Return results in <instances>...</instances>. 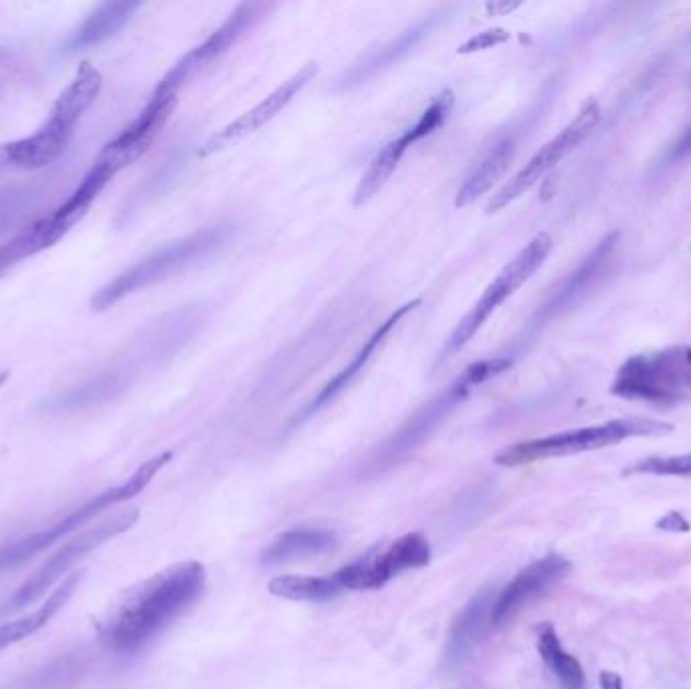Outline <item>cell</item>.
<instances>
[{
	"label": "cell",
	"instance_id": "cell-4",
	"mask_svg": "<svg viewBox=\"0 0 691 689\" xmlns=\"http://www.w3.org/2000/svg\"><path fill=\"white\" fill-rule=\"evenodd\" d=\"M510 366L512 362L508 358H487L467 366L463 374L453 384H449L439 397L419 409L397 433L382 443L380 449H376L368 463V469L382 471L405 459L469 397L473 388L487 382L489 378L500 376Z\"/></svg>",
	"mask_w": 691,
	"mask_h": 689
},
{
	"label": "cell",
	"instance_id": "cell-2",
	"mask_svg": "<svg viewBox=\"0 0 691 689\" xmlns=\"http://www.w3.org/2000/svg\"><path fill=\"white\" fill-rule=\"evenodd\" d=\"M102 73L83 61L73 81L61 91L49 120L29 138L0 148L3 164L19 170H41L57 162L69 146L75 126L102 91Z\"/></svg>",
	"mask_w": 691,
	"mask_h": 689
},
{
	"label": "cell",
	"instance_id": "cell-27",
	"mask_svg": "<svg viewBox=\"0 0 691 689\" xmlns=\"http://www.w3.org/2000/svg\"><path fill=\"white\" fill-rule=\"evenodd\" d=\"M623 475H671V477H691V453L671 455V457H649L627 467Z\"/></svg>",
	"mask_w": 691,
	"mask_h": 689
},
{
	"label": "cell",
	"instance_id": "cell-29",
	"mask_svg": "<svg viewBox=\"0 0 691 689\" xmlns=\"http://www.w3.org/2000/svg\"><path fill=\"white\" fill-rule=\"evenodd\" d=\"M655 528L661 532H671V534H687L691 532V522L681 512L671 510L655 522Z\"/></svg>",
	"mask_w": 691,
	"mask_h": 689
},
{
	"label": "cell",
	"instance_id": "cell-21",
	"mask_svg": "<svg viewBox=\"0 0 691 689\" xmlns=\"http://www.w3.org/2000/svg\"><path fill=\"white\" fill-rule=\"evenodd\" d=\"M79 580H81V572H73V574L65 576L61 580V584L53 590V593L47 597V601L41 607H37L35 611H31V613L15 619V621L0 625V651H5L7 647L35 635L43 627H47V623L67 605V601L75 593Z\"/></svg>",
	"mask_w": 691,
	"mask_h": 689
},
{
	"label": "cell",
	"instance_id": "cell-19",
	"mask_svg": "<svg viewBox=\"0 0 691 689\" xmlns=\"http://www.w3.org/2000/svg\"><path fill=\"white\" fill-rule=\"evenodd\" d=\"M79 221L59 213L57 209L31 227L21 231L17 237L0 245V273H5L9 267L21 263L27 257L47 251L55 243H59Z\"/></svg>",
	"mask_w": 691,
	"mask_h": 689
},
{
	"label": "cell",
	"instance_id": "cell-17",
	"mask_svg": "<svg viewBox=\"0 0 691 689\" xmlns=\"http://www.w3.org/2000/svg\"><path fill=\"white\" fill-rule=\"evenodd\" d=\"M439 23L437 15H431L429 19L419 21L417 25L409 27L403 31L397 39H392L384 45H380L374 51H368L364 57H360L356 63H352L350 69H346L338 79H336V89L338 91H348L354 89L374 75L390 69L392 65H397L401 59H405L429 33L435 29Z\"/></svg>",
	"mask_w": 691,
	"mask_h": 689
},
{
	"label": "cell",
	"instance_id": "cell-14",
	"mask_svg": "<svg viewBox=\"0 0 691 689\" xmlns=\"http://www.w3.org/2000/svg\"><path fill=\"white\" fill-rule=\"evenodd\" d=\"M273 5H265V3H243L239 5L229 19L201 45H196L190 53H186L166 75L164 79L158 83L156 89L162 91H170V93H178L180 87L196 73L201 71L203 67H207L209 63H213L215 59H219L221 55H225L255 23H259L267 11Z\"/></svg>",
	"mask_w": 691,
	"mask_h": 689
},
{
	"label": "cell",
	"instance_id": "cell-33",
	"mask_svg": "<svg viewBox=\"0 0 691 689\" xmlns=\"http://www.w3.org/2000/svg\"><path fill=\"white\" fill-rule=\"evenodd\" d=\"M11 378V372L9 370H0V388H3L7 384V380Z\"/></svg>",
	"mask_w": 691,
	"mask_h": 689
},
{
	"label": "cell",
	"instance_id": "cell-15",
	"mask_svg": "<svg viewBox=\"0 0 691 689\" xmlns=\"http://www.w3.org/2000/svg\"><path fill=\"white\" fill-rule=\"evenodd\" d=\"M320 67L316 61L306 63L302 69L295 71L289 79H285L279 87H275L263 102H259L255 108H251L249 112H245L241 118H237L235 122H231L229 126H225L221 132H217L215 136H211L199 150L201 158L213 156L221 150H225L231 144H237L253 134H257L261 128H265L273 118H277L293 100L298 97L304 87L314 81V77L318 75Z\"/></svg>",
	"mask_w": 691,
	"mask_h": 689
},
{
	"label": "cell",
	"instance_id": "cell-12",
	"mask_svg": "<svg viewBox=\"0 0 691 689\" xmlns=\"http://www.w3.org/2000/svg\"><path fill=\"white\" fill-rule=\"evenodd\" d=\"M453 104H455V93L451 89H445L443 93H439L435 97V100L431 102V106L415 122V126L405 130L397 140L388 142L374 156V160L370 162V166L366 168L364 176L360 178V182H358V186L354 190V207H362L370 199H374V196L392 178L394 170L399 168V164H401L403 156L409 152V148H413L417 142L425 140L427 136H431L435 130H439L445 124Z\"/></svg>",
	"mask_w": 691,
	"mask_h": 689
},
{
	"label": "cell",
	"instance_id": "cell-8",
	"mask_svg": "<svg viewBox=\"0 0 691 689\" xmlns=\"http://www.w3.org/2000/svg\"><path fill=\"white\" fill-rule=\"evenodd\" d=\"M552 237L548 233H538L504 269L496 275L485 291L481 293V298L473 304V308L461 318V322L455 326V330L449 334L443 350L439 352L437 366L445 364L451 360L459 350H463L475 334L483 328V324L489 320V316L496 312L506 300H510L512 295L544 265L552 251Z\"/></svg>",
	"mask_w": 691,
	"mask_h": 689
},
{
	"label": "cell",
	"instance_id": "cell-26",
	"mask_svg": "<svg viewBox=\"0 0 691 689\" xmlns=\"http://www.w3.org/2000/svg\"><path fill=\"white\" fill-rule=\"evenodd\" d=\"M538 651L546 667L558 677L564 689H584L586 687V673L580 661L566 653L560 645L556 629L550 623H544L538 631Z\"/></svg>",
	"mask_w": 691,
	"mask_h": 689
},
{
	"label": "cell",
	"instance_id": "cell-9",
	"mask_svg": "<svg viewBox=\"0 0 691 689\" xmlns=\"http://www.w3.org/2000/svg\"><path fill=\"white\" fill-rule=\"evenodd\" d=\"M140 520V512L136 508H128L108 516L106 520L97 522L95 526L85 528L75 538H71L63 548H59L19 590L9 603V609H23L35 601H39L51 586L59 580L69 576L67 572L79 564L89 552L100 548L108 540L128 532Z\"/></svg>",
	"mask_w": 691,
	"mask_h": 689
},
{
	"label": "cell",
	"instance_id": "cell-22",
	"mask_svg": "<svg viewBox=\"0 0 691 689\" xmlns=\"http://www.w3.org/2000/svg\"><path fill=\"white\" fill-rule=\"evenodd\" d=\"M514 152H516V146L512 138H504L493 144L489 152L481 158V162L471 170V174L461 184L457 199H455V207L465 209L473 201L481 199V196L508 170L514 158Z\"/></svg>",
	"mask_w": 691,
	"mask_h": 689
},
{
	"label": "cell",
	"instance_id": "cell-1",
	"mask_svg": "<svg viewBox=\"0 0 691 689\" xmlns=\"http://www.w3.org/2000/svg\"><path fill=\"white\" fill-rule=\"evenodd\" d=\"M207 572L201 562L170 566L140 584L102 629V645L118 655L144 649L203 595Z\"/></svg>",
	"mask_w": 691,
	"mask_h": 689
},
{
	"label": "cell",
	"instance_id": "cell-30",
	"mask_svg": "<svg viewBox=\"0 0 691 689\" xmlns=\"http://www.w3.org/2000/svg\"><path fill=\"white\" fill-rule=\"evenodd\" d=\"M687 154H691V124L683 130V134L679 136V140L675 142L673 152H671L673 158H683Z\"/></svg>",
	"mask_w": 691,
	"mask_h": 689
},
{
	"label": "cell",
	"instance_id": "cell-13",
	"mask_svg": "<svg viewBox=\"0 0 691 689\" xmlns=\"http://www.w3.org/2000/svg\"><path fill=\"white\" fill-rule=\"evenodd\" d=\"M429 562V540L419 532H411L390 542V546L378 552L374 558L352 562L340 568L336 574L344 590H372L384 586L392 576L405 570L423 568Z\"/></svg>",
	"mask_w": 691,
	"mask_h": 689
},
{
	"label": "cell",
	"instance_id": "cell-25",
	"mask_svg": "<svg viewBox=\"0 0 691 689\" xmlns=\"http://www.w3.org/2000/svg\"><path fill=\"white\" fill-rule=\"evenodd\" d=\"M344 590L338 574L332 576H277L269 582V593L287 601L324 603Z\"/></svg>",
	"mask_w": 691,
	"mask_h": 689
},
{
	"label": "cell",
	"instance_id": "cell-20",
	"mask_svg": "<svg viewBox=\"0 0 691 689\" xmlns=\"http://www.w3.org/2000/svg\"><path fill=\"white\" fill-rule=\"evenodd\" d=\"M138 9L140 3H136V0H114V3L110 0V3L100 5L67 41L65 53L73 55L116 37Z\"/></svg>",
	"mask_w": 691,
	"mask_h": 689
},
{
	"label": "cell",
	"instance_id": "cell-23",
	"mask_svg": "<svg viewBox=\"0 0 691 689\" xmlns=\"http://www.w3.org/2000/svg\"><path fill=\"white\" fill-rule=\"evenodd\" d=\"M336 546V536L328 530L300 528L289 530L277 536L263 552V564H281L289 560H302L308 556H318Z\"/></svg>",
	"mask_w": 691,
	"mask_h": 689
},
{
	"label": "cell",
	"instance_id": "cell-6",
	"mask_svg": "<svg viewBox=\"0 0 691 689\" xmlns=\"http://www.w3.org/2000/svg\"><path fill=\"white\" fill-rule=\"evenodd\" d=\"M227 235H229V229L219 225V227L199 231V233H194L186 239H180V241H174V243L162 247L160 251L138 261L136 265H132L130 269H126L118 277H114L110 283L97 289L93 293L91 304H89L91 310L93 312L110 310L120 300L128 298L130 293L140 291L144 287H150V285L178 273L186 265L199 261L201 257L209 255L213 249L223 245L227 241Z\"/></svg>",
	"mask_w": 691,
	"mask_h": 689
},
{
	"label": "cell",
	"instance_id": "cell-7",
	"mask_svg": "<svg viewBox=\"0 0 691 689\" xmlns=\"http://www.w3.org/2000/svg\"><path fill=\"white\" fill-rule=\"evenodd\" d=\"M623 399L675 405L691 397V346L641 354L625 362L613 384Z\"/></svg>",
	"mask_w": 691,
	"mask_h": 689
},
{
	"label": "cell",
	"instance_id": "cell-32",
	"mask_svg": "<svg viewBox=\"0 0 691 689\" xmlns=\"http://www.w3.org/2000/svg\"><path fill=\"white\" fill-rule=\"evenodd\" d=\"M516 7H518V3H512V5H506V3H491V5H487V11H489L491 15H504V13L514 11Z\"/></svg>",
	"mask_w": 691,
	"mask_h": 689
},
{
	"label": "cell",
	"instance_id": "cell-28",
	"mask_svg": "<svg viewBox=\"0 0 691 689\" xmlns=\"http://www.w3.org/2000/svg\"><path fill=\"white\" fill-rule=\"evenodd\" d=\"M510 39V33L506 29H489V31H483L475 37H471L467 43H463L457 53L459 55H469V53H475V51H485V49H491V47H496V45H502Z\"/></svg>",
	"mask_w": 691,
	"mask_h": 689
},
{
	"label": "cell",
	"instance_id": "cell-16",
	"mask_svg": "<svg viewBox=\"0 0 691 689\" xmlns=\"http://www.w3.org/2000/svg\"><path fill=\"white\" fill-rule=\"evenodd\" d=\"M572 564L564 556H544L516 574V578L493 601L489 623L493 627L508 625L530 601L544 595L550 586L570 572Z\"/></svg>",
	"mask_w": 691,
	"mask_h": 689
},
{
	"label": "cell",
	"instance_id": "cell-5",
	"mask_svg": "<svg viewBox=\"0 0 691 689\" xmlns=\"http://www.w3.org/2000/svg\"><path fill=\"white\" fill-rule=\"evenodd\" d=\"M671 431H673V425L665 421H655V419H645V417L615 419L605 425L582 427V429L564 431V433H556L542 439L516 443L504 449L496 457V463L504 467H520L534 461L605 449L611 445H619L631 437H665Z\"/></svg>",
	"mask_w": 691,
	"mask_h": 689
},
{
	"label": "cell",
	"instance_id": "cell-18",
	"mask_svg": "<svg viewBox=\"0 0 691 689\" xmlns=\"http://www.w3.org/2000/svg\"><path fill=\"white\" fill-rule=\"evenodd\" d=\"M419 306H421V300H411V302H407L405 306H401V308L394 310V312L372 332V336L364 342V346L356 352V356H352V360L348 362V366H344V368H342V370L320 390V395H318V397L304 409V413L300 415V421L312 417L314 413H318L320 409H324L326 405H330L336 397H340L342 392L358 378V374L366 368V364L372 360V356L376 354V350L386 342V338L390 336V332L403 322V318H407L411 312H415Z\"/></svg>",
	"mask_w": 691,
	"mask_h": 689
},
{
	"label": "cell",
	"instance_id": "cell-31",
	"mask_svg": "<svg viewBox=\"0 0 691 689\" xmlns=\"http://www.w3.org/2000/svg\"><path fill=\"white\" fill-rule=\"evenodd\" d=\"M599 683H601V689H625L623 677L615 671H601Z\"/></svg>",
	"mask_w": 691,
	"mask_h": 689
},
{
	"label": "cell",
	"instance_id": "cell-24",
	"mask_svg": "<svg viewBox=\"0 0 691 689\" xmlns=\"http://www.w3.org/2000/svg\"><path fill=\"white\" fill-rule=\"evenodd\" d=\"M491 597L489 593H479L475 599L467 603V607L461 611L457 621L453 623L449 643H447V659L457 663L461 661L477 643V639L483 633L485 619L491 615Z\"/></svg>",
	"mask_w": 691,
	"mask_h": 689
},
{
	"label": "cell",
	"instance_id": "cell-3",
	"mask_svg": "<svg viewBox=\"0 0 691 689\" xmlns=\"http://www.w3.org/2000/svg\"><path fill=\"white\" fill-rule=\"evenodd\" d=\"M170 459H172V451H164V453L144 461L124 483L114 485V487L102 491V494H97L95 498H91L89 502L75 508L73 512H69L59 522H55L51 528L27 534L19 540H13L5 546H0V574L29 562L33 556L41 554L49 546H53V544L61 542L63 538L79 532L85 524H89L93 518L104 514L106 510H110L118 504H124L128 500L136 498L138 494H142V491L148 487V483L160 473V469L166 463H170Z\"/></svg>",
	"mask_w": 691,
	"mask_h": 689
},
{
	"label": "cell",
	"instance_id": "cell-10",
	"mask_svg": "<svg viewBox=\"0 0 691 689\" xmlns=\"http://www.w3.org/2000/svg\"><path fill=\"white\" fill-rule=\"evenodd\" d=\"M601 122V108L592 100L588 102L576 118L550 142H546L530 160L528 164L512 176L496 194L491 196L487 205L489 213H498L518 201L522 194H526L532 186H536L552 168H556L568 154H572Z\"/></svg>",
	"mask_w": 691,
	"mask_h": 689
},
{
	"label": "cell",
	"instance_id": "cell-11",
	"mask_svg": "<svg viewBox=\"0 0 691 689\" xmlns=\"http://www.w3.org/2000/svg\"><path fill=\"white\" fill-rule=\"evenodd\" d=\"M176 104H178V93L154 89V95L148 102V106L140 112V116L128 128H124L112 142H108L102 148L91 170L104 176L110 182L118 172L132 166L138 158H142L148 152L156 136L162 132V128L170 120Z\"/></svg>",
	"mask_w": 691,
	"mask_h": 689
}]
</instances>
